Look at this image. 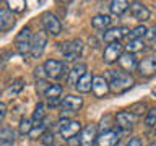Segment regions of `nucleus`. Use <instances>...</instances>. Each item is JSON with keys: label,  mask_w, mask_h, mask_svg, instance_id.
<instances>
[{"label": "nucleus", "mask_w": 156, "mask_h": 146, "mask_svg": "<svg viewBox=\"0 0 156 146\" xmlns=\"http://www.w3.org/2000/svg\"><path fill=\"white\" fill-rule=\"evenodd\" d=\"M111 75V83H109V88L112 92H125L129 91L132 86L135 85V80L132 78L130 73H125V71H115V70H111L109 71Z\"/></svg>", "instance_id": "nucleus-1"}, {"label": "nucleus", "mask_w": 156, "mask_h": 146, "mask_svg": "<svg viewBox=\"0 0 156 146\" xmlns=\"http://www.w3.org/2000/svg\"><path fill=\"white\" fill-rule=\"evenodd\" d=\"M44 71H46V76L52 78V80H60V78L68 75L65 62H62V60H52V58L44 63Z\"/></svg>", "instance_id": "nucleus-2"}, {"label": "nucleus", "mask_w": 156, "mask_h": 146, "mask_svg": "<svg viewBox=\"0 0 156 146\" xmlns=\"http://www.w3.org/2000/svg\"><path fill=\"white\" fill-rule=\"evenodd\" d=\"M60 49H62L63 58L67 62H75L83 52V42L78 41V39H75V41H67L62 44Z\"/></svg>", "instance_id": "nucleus-3"}, {"label": "nucleus", "mask_w": 156, "mask_h": 146, "mask_svg": "<svg viewBox=\"0 0 156 146\" xmlns=\"http://www.w3.org/2000/svg\"><path fill=\"white\" fill-rule=\"evenodd\" d=\"M31 41H33V36H31V29L28 26L23 28L21 31L16 34V37H15V47H16V50L20 54H28L31 52Z\"/></svg>", "instance_id": "nucleus-4"}, {"label": "nucleus", "mask_w": 156, "mask_h": 146, "mask_svg": "<svg viewBox=\"0 0 156 146\" xmlns=\"http://www.w3.org/2000/svg\"><path fill=\"white\" fill-rule=\"evenodd\" d=\"M47 46V31H44V29H41V31H37L36 34L33 36V41H31V57L33 58H39L42 55L44 49H46Z\"/></svg>", "instance_id": "nucleus-5"}, {"label": "nucleus", "mask_w": 156, "mask_h": 146, "mask_svg": "<svg viewBox=\"0 0 156 146\" xmlns=\"http://www.w3.org/2000/svg\"><path fill=\"white\" fill-rule=\"evenodd\" d=\"M41 21H42V26L46 28V31L49 34H52V36H58V34L62 33V24L54 13L44 12L42 16H41Z\"/></svg>", "instance_id": "nucleus-6"}, {"label": "nucleus", "mask_w": 156, "mask_h": 146, "mask_svg": "<svg viewBox=\"0 0 156 146\" xmlns=\"http://www.w3.org/2000/svg\"><path fill=\"white\" fill-rule=\"evenodd\" d=\"M81 130V123L78 120H60V123H58V131H60L62 138L63 140H70L73 138L78 131Z\"/></svg>", "instance_id": "nucleus-7"}, {"label": "nucleus", "mask_w": 156, "mask_h": 146, "mask_svg": "<svg viewBox=\"0 0 156 146\" xmlns=\"http://www.w3.org/2000/svg\"><path fill=\"white\" fill-rule=\"evenodd\" d=\"M130 34V29L127 26H117V28H109L107 31H104V34H102V39L111 44V42H120L122 37L129 36Z\"/></svg>", "instance_id": "nucleus-8"}, {"label": "nucleus", "mask_w": 156, "mask_h": 146, "mask_svg": "<svg viewBox=\"0 0 156 146\" xmlns=\"http://www.w3.org/2000/svg\"><path fill=\"white\" fill-rule=\"evenodd\" d=\"M122 44L120 42H111L107 44L104 49V54H102V60L104 63H114L117 58H120L122 55Z\"/></svg>", "instance_id": "nucleus-9"}, {"label": "nucleus", "mask_w": 156, "mask_h": 146, "mask_svg": "<svg viewBox=\"0 0 156 146\" xmlns=\"http://www.w3.org/2000/svg\"><path fill=\"white\" fill-rule=\"evenodd\" d=\"M115 123H117V127H120L122 130H130L132 127L136 123V115L133 112L122 110L115 115Z\"/></svg>", "instance_id": "nucleus-10"}, {"label": "nucleus", "mask_w": 156, "mask_h": 146, "mask_svg": "<svg viewBox=\"0 0 156 146\" xmlns=\"http://www.w3.org/2000/svg\"><path fill=\"white\" fill-rule=\"evenodd\" d=\"M119 140H120L119 131L106 130V131H102V133L98 136L96 143H98V146H115L117 143H119Z\"/></svg>", "instance_id": "nucleus-11"}, {"label": "nucleus", "mask_w": 156, "mask_h": 146, "mask_svg": "<svg viewBox=\"0 0 156 146\" xmlns=\"http://www.w3.org/2000/svg\"><path fill=\"white\" fill-rule=\"evenodd\" d=\"M98 128L94 125H86L85 128L81 130L80 135V146H93L98 140Z\"/></svg>", "instance_id": "nucleus-12"}, {"label": "nucleus", "mask_w": 156, "mask_h": 146, "mask_svg": "<svg viewBox=\"0 0 156 146\" xmlns=\"http://www.w3.org/2000/svg\"><path fill=\"white\" fill-rule=\"evenodd\" d=\"M81 106H83V99L78 96H73V94L65 96L60 102V107L67 112H76L81 109Z\"/></svg>", "instance_id": "nucleus-13"}, {"label": "nucleus", "mask_w": 156, "mask_h": 146, "mask_svg": "<svg viewBox=\"0 0 156 146\" xmlns=\"http://www.w3.org/2000/svg\"><path fill=\"white\" fill-rule=\"evenodd\" d=\"M136 70L140 71V75L143 76H151L156 73V55H150L143 58L140 63H138V68Z\"/></svg>", "instance_id": "nucleus-14"}, {"label": "nucleus", "mask_w": 156, "mask_h": 146, "mask_svg": "<svg viewBox=\"0 0 156 146\" xmlns=\"http://www.w3.org/2000/svg\"><path fill=\"white\" fill-rule=\"evenodd\" d=\"M129 8H130L132 16H133L135 19H138V21H146V19H150V10L146 8L143 3L132 2Z\"/></svg>", "instance_id": "nucleus-15"}, {"label": "nucleus", "mask_w": 156, "mask_h": 146, "mask_svg": "<svg viewBox=\"0 0 156 146\" xmlns=\"http://www.w3.org/2000/svg\"><path fill=\"white\" fill-rule=\"evenodd\" d=\"M109 83H107L106 78L102 76H94L93 78V92H94L96 97H104L109 92Z\"/></svg>", "instance_id": "nucleus-16"}, {"label": "nucleus", "mask_w": 156, "mask_h": 146, "mask_svg": "<svg viewBox=\"0 0 156 146\" xmlns=\"http://www.w3.org/2000/svg\"><path fill=\"white\" fill-rule=\"evenodd\" d=\"M60 94H62V86L60 85H49L46 92H44V96L47 97L49 101V106L51 107H55L60 101Z\"/></svg>", "instance_id": "nucleus-17"}, {"label": "nucleus", "mask_w": 156, "mask_h": 146, "mask_svg": "<svg viewBox=\"0 0 156 146\" xmlns=\"http://www.w3.org/2000/svg\"><path fill=\"white\" fill-rule=\"evenodd\" d=\"M86 65L85 63H76L75 67L72 68L70 71H68V78H67V81H68V85H72V86H76V83L81 80L83 76L86 75Z\"/></svg>", "instance_id": "nucleus-18"}, {"label": "nucleus", "mask_w": 156, "mask_h": 146, "mask_svg": "<svg viewBox=\"0 0 156 146\" xmlns=\"http://www.w3.org/2000/svg\"><path fill=\"white\" fill-rule=\"evenodd\" d=\"M119 63L120 67L127 71H133L135 68H138V62H136V57L135 54H130V52H124L119 58Z\"/></svg>", "instance_id": "nucleus-19"}, {"label": "nucleus", "mask_w": 156, "mask_h": 146, "mask_svg": "<svg viewBox=\"0 0 156 146\" xmlns=\"http://www.w3.org/2000/svg\"><path fill=\"white\" fill-rule=\"evenodd\" d=\"M15 26V16L7 8L0 7V31H8Z\"/></svg>", "instance_id": "nucleus-20"}, {"label": "nucleus", "mask_w": 156, "mask_h": 146, "mask_svg": "<svg viewBox=\"0 0 156 146\" xmlns=\"http://www.w3.org/2000/svg\"><path fill=\"white\" fill-rule=\"evenodd\" d=\"M15 143V133L10 127L0 128V146H12Z\"/></svg>", "instance_id": "nucleus-21"}, {"label": "nucleus", "mask_w": 156, "mask_h": 146, "mask_svg": "<svg viewBox=\"0 0 156 146\" xmlns=\"http://www.w3.org/2000/svg\"><path fill=\"white\" fill-rule=\"evenodd\" d=\"M111 16L109 15H96V16H93L91 19V24H93V28H96V29H106V28H109L111 26Z\"/></svg>", "instance_id": "nucleus-22"}, {"label": "nucleus", "mask_w": 156, "mask_h": 146, "mask_svg": "<svg viewBox=\"0 0 156 146\" xmlns=\"http://www.w3.org/2000/svg\"><path fill=\"white\" fill-rule=\"evenodd\" d=\"M23 80L21 78H18L16 81L13 83V85H10L7 89L3 91V97H7V99H12V97H15V96H18V92L23 89Z\"/></svg>", "instance_id": "nucleus-23"}, {"label": "nucleus", "mask_w": 156, "mask_h": 146, "mask_svg": "<svg viewBox=\"0 0 156 146\" xmlns=\"http://www.w3.org/2000/svg\"><path fill=\"white\" fill-rule=\"evenodd\" d=\"M93 78H94V76H91V73H86V75L76 83V89L80 92H90V91H93Z\"/></svg>", "instance_id": "nucleus-24"}, {"label": "nucleus", "mask_w": 156, "mask_h": 146, "mask_svg": "<svg viewBox=\"0 0 156 146\" xmlns=\"http://www.w3.org/2000/svg\"><path fill=\"white\" fill-rule=\"evenodd\" d=\"M130 3L125 2V0H114V2H111V12L114 15H124L127 10H129Z\"/></svg>", "instance_id": "nucleus-25"}, {"label": "nucleus", "mask_w": 156, "mask_h": 146, "mask_svg": "<svg viewBox=\"0 0 156 146\" xmlns=\"http://www.w3.org/2000/svg\"><path fill=\"white\" fill-rule=\"evenodd\" d=\"M125 47H127V52L135 54V52H138L143 49V41H141V39H130Z\"/></svg>", "instance_id": "nucleus-26"}, {"label": "nucleus", "mask_w": 156, "mask_h": 146, "mask_svg": "<svg viewBox=\"0 0 156 146\" xmlns=\"http://www.w3.org/2000/svg\"><path fill=\"white\" fill-rule=\"evenodd\" d=\"M146 31H148V29H146L143 24H140V26H136L130 31L129 39H143V37H146Z\"/></svg>", "instance_id": "nucleus-27"}, {"label": "nucleus", "mask_w": 156, "mask_h": 146, "mask_svg": "<svg viewBox=\"0 0 156 146\" xmlns=\"http://www.w3.org/2000/svg\"><path fill=\"white\" fill-rule=\"evenodd\" d=\"M7 5L12 12H16V13L23 12V10L26 8V2H24V0H13V2L10 0V2H7Z\"/></svg>", "instance_id": "nucleus-28"}, {"label": "nucleus", "mask_w": 156, "mask_h": 146, "mask_svg": "<svg viewBox=\"0 0 156 146\" xmlns=\"http://www.w3.org/2000/svg\"><path fill=\"white\" fill-rule=\"evenodd\" d=\"M34 128V123H33V120H29V119H23L21 122H20V133H31Z\"/></svg>", "instance_id": "nucleus-29"}, {"label": "nucleus", "mask_w": 156, "mask_h": 146, "mask_svg": "<svg viewBox=\"0 0 156 146\" xmlns=\"http://www.w3.org/2000/svg\"><path fill=\"white\" fill-rule=\"evenodd\" d=\"M145 125L146 127H154L156 125V107L148 110V114H146V119H145Z\"/></svg>", "instance_id": "nucleus-30"}, {"label": "nucleus", "mask_w": 156, "mask_h": 146, "mask_svg": "<svg viewBox=\"0 0 156 146\" xmlns=\"http://www.w3.org/2000/svg\"><path fill=\"white\" fill-rule=\"evenodd\" d=\"M44 104L42 102H39V104L36 106V109H34V114H33V120L34 122H41L42 119H44Z\"/></svg>", "instance_id": "nucleus-31"}, {"label": "nucleus", "mask_w": 156, "mask_h": 146, "mask_svg": "<svg viewBox=\"0 0 156 146\" xmlns=\"http://www.w3.org/2000/svg\"><path fill=\"white\" fill-rule=\"evenodd\" d=\"M41 141L46 146H52L54 144V133L52 131H44V135L41 136Z\"/></svg>", "instance_id": "nucleus-32"}, {"label": "nucleus", "mask_w": 156, "mask_h": 146, "mask_svg": "<svg viewBox=\"0 0 156 146\" xmlns=\"http://www.w3.org/2000/svg\"><path fill=\"white\" fill-rule=\"evenodd\" d=\"M29 135H31V138H37V136H42V135H44V123H42V122L39 123V127H34L33 131H31Z\"/></svg>", "instance_id": "nucleus-33"}, {"label": "nucleus", "mask_w": 156, "mask_h": 146, "mask_svg": "<svg viewBox=\"0 0 156 146\" xmlns=\"http://www.w3.org/2000/svg\"><path fill=\"white\" fill-rule=\"evenodd\" d=\"M127 146H141V138L133 136V138H130L129 141H127Z\"/></svg>", "instance_id": "nucleus-34"}, {"label": "nucleus", "mask_w": 156, "mask_h": 146, "mask_svg": "<svg viewBox=\"0 0 156 146\" xmlns=\"http://www.w3.org/2000/svg\"><path fill=\"white\" fill-rule=\"evenodd\" d=\"M146 37H148V39H154V37H156V24L146 31Z\"/></svg>", "instance_id": "nucleus-35"}, {"label": "nucleus", "mask_w": 156, "mask_h": 146, "mask_svg": "<svg viewBox=\"0 0 156 146\" xmlns=\"http://www.w3.org/2000/svg\"><path fill=\"white\" fill-rule=\"evenodd\" d=\"M5 115H7V106L3 102H0V122L5 119Z\"/></svg>", "instance_id": "nucleus-36"}, {"label": "nucleus", "mask_w": 156, "mask_h": 146, "mask_svg": "<svg viewBox=\"0 0 156 146\" xmlns=\"http://www.w3.org/2000/svg\"><path fill=\"white\" fill-rule=\"evenodd\" d=\"M68 144H70V146H80V138L75 140V136H73V138L68 140Z\"/></svg>", "instance_id": "nucleus-37"}, {"label": "nucleus", "mask_w": 156, "mask_h": 146, "mask_svg": "<svg viewBox=\"0 0 156 146\" xmlns=\"http://www.w3.org/2000/svg\"><path fill=\"white\" fill-rule=\"evenodd\" d=\"M148 146H156V140H154V141H151V143H150Z\"/></svg>", "instance_id": "nucleus-38"}]
</instances>
